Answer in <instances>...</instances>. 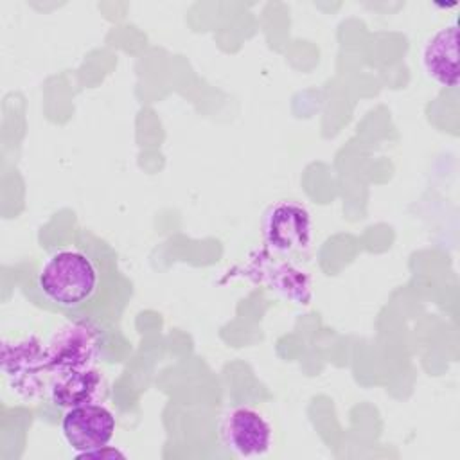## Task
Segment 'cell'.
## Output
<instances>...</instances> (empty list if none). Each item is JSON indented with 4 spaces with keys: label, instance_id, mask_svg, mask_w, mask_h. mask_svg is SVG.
I'll use <instances>...</instances> for the list:
<instances>
[{
    "label": "cell",
    "instance_id": "5",
    "mask_svg": "<svg viewBox=\"0 0 460 460\" xmlns=\"http://www.w3.org/2000/svg\"><path fill=\"white\" fill-rule=\"evenodd\" d=\"M420 61L426 75L440 86H458V25L435 31L422 45Z\"/></svg>",
    "mask_w": 460,
    "mask_h": 460
},
{
    "label": "cell",
    "instance_id": "6",
    "mask_svg": "<svg viewBox=\"0 0 460 460\" xmlns=\"http://www.w3.org/2000/svg\"><path fill=\"white\" fill-rule=\"evenodd\" d=\"M102 377L97 372H72L58 381L52 401L59 406H75L83 402H95L93 397L101 394Z\"/></svg>",
    "mask_w": 460,
    "mask_h": 460
},
{
    "label": "cell",
    "instance_id": "4",
    "mask_svg": "<svg viewBox=\"0 0 460 460\" xmlns=\"http://www.w3.org/2000/svg\"><path fill=\"white\" fill-rule=\"evenodd\" d=\"M262 234L268 246L277 252H302L311 241L309 212L296 201L282 199L266 210Z\"/></svg>",
    "mask_w": 460,
    "mask_h": 460
},
{
    "label": "cell",
    "instance_id": "3",
    "mask_svg": "<svg viewBox=\"0 0 460 460\" xmlns=\"http://www.w3.org/2000/svg\"><path fill=\"white\" fill-rule=\"evenodd\" d=\"M61 433L70 449L83 458L108 447L115 433V417L101 402H83L66 408L61 417Z\"/></svg>",
    "mask_w": 460,
    "mask_h": 460
},
{
    "label": "cell",
    "instance_id": "1",
    "mask_svg": "<svg viewBox=\"0 0 460 460\" xmlns=\"http://www.w3.org/2000/svg\"><path fill=\"white\" fill-rule=\"evenodd\" d=\"M113 264H108L101 244L79 243L61 246L47 255L32 282V300L70 318L92 316V307L108 288Z\"/></svg>",
    "mask_w": 460,
    "mask_h": 460
},
{
    "label": "cell",
    "instance_id": "2",
    "mask_svg": "<svg viewBox=\"0 0 460 460\" xmlns=\"http://www.w3.org/2000/svg\"><path fill=\"white\" fill-rule=\"evenodd\" d=\"M221 444L239 458L264 456L273 440L270 420L252 406H232L217 422Z\"/></svg>",
    "mask_w": 460,
    "mask_h": 460
}]
</instances>
